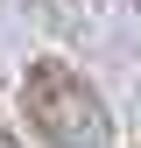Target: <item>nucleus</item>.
<instances>
[{"label":"nucleus","instance_id":"1","mask_svg":"<svg viewBox=\"0 0 141 148\" xmlns=\"http://www.w3.org/2000/svg\"><path fill=\"white\" fill-rule=\"evenodd\" d=\"M21 113H28V127L49 148H106L113 141L106 99L85 85V71H70L64 57H35L21 71Z\"/></svg>","mask_w":141,"mask_h":148},{"label":"nucleus","instance_id":"2","mask_svg":"<svg viewBox=\"0 0 141 148\" xmlns=\"http://www.w3.org/2000/svg\"><path fill=\"white\" fill-rule=\"evenodd\" d=\"M0 148H21V141H14V127H7V120H0Z\"/></svg>","mask_w":141,"mask_h":148},{"label":"nucleus","instance_id":"3","mask_svg":"<svg viewBox=\"0 0 141 148\" xmlns=\"http://www.w3.org/2000/svg\"><path fill=\"white\" fill-rule=\"evenodd\" d=\"M134 7H141V0H134Z\"/></svg>","mask_w":141,"mask_h":148}]
</instances>
